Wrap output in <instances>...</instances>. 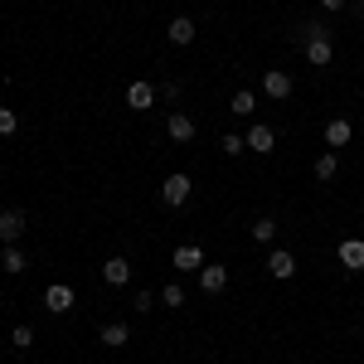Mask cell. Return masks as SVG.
Here are the masks:
<instances>
[{
    "label": "cell",
    "instance_id": "cell-1",
    "mask_svg": "<svg viewBox=\"0 0 364 364\" xmlns=\"http://www.w3.org/2000/svg\"><path fill=\"white\" fill-rule=\"evenodd\" d=\"M190 190H195V185H190V175H180V170H175V175H166V185H161V199H166L170 209H180V204L190 199Z\"/></svg>",
    "mask_w": 364,
    "mask_h": 364
},
{
    "label": "cell",
    "instance_id": "cell-2",
    "mask_svg": "<svg viewBox=\"0 0 364 364\" xmlns=\"http://www.w3.org/2000/svg\"><path fill=\"white\" fill-rule=\"evenodd\" d=\"M336 257H340L345 272H364V238H345L336 248Z\"/></svg>",
    "mask_w": 364,
    "mask_h": 364
},
{
    "label": "cell",
    "instance_id": "cell-3",
    "mask_svg": "<svg viewBox=\"0 0 364 364\" xmlns=\"http://www.w3.org/2000/svg\"><path fill=\"white\" fill-rule=\"evenodd\" d=\"M199 287H204L209 296H219V291L228 287V267L224 262H204V267H199Z\"/></svg>",
    "mask_w": 364,
    "mask_h": 364
},
{
    "label": "cell",
    "instance_id": "cell-4",
    "mask_svg": "<svg viewBox=\"0 0 364 364\" xmlns=\"http://www.w3.org/2000/svg\"><path fill=\"white\" fill-rule=\"evenodd\" d=\"M262 92H267V97H277V102H287V97H291V73L267 68V73H262Z\"/></svg>",
    "mask_w": 364,
    "mask_h": 364
},
{
    "label": "cell",
    "instance_id": "cell-5",
    "mask_svg": "<svg viewBox=\"0 0 364 364\" xmlns=\"http://www.w3.org/2000/svg\"><path fill=\"white\" fill-rule=\"evenodd\" d=\"M243 141H248L252 156H272V151H277V132H272V127H252Z\"/></svg>",
    "mask_w": 364,
    "mask_h": 364
},
{
    "label": "cell",
    "instance_id": "cell-6",
    "mask_svg": "<svg viewBox=\"0 0 364 364\" xmlns=\"http://www.w3.org/2000/svg\"><path fill=\"white\" fill-rule=\"evenodd\" d=\"M44 306H49V316H63V311H73V287L54 282V287L44 291Z\"/></svg>",
    "mask_w": 364,
    "mask_h": 364
},
{
    "label": "cell",
    "instance_id": "cell-7",
    "mask_svg": "<svg viewBox=\"0 0 364 364\" xmlns=\"http://www.w3.org/2000/svg\"><path fill=\"white\" fill-rule=\"evenodd\" d=\"M267 272H272L277 282H291V277H296V257H291L287 248H277L272 257H267Z\"/></svg>",
    "mask_w": 364,
    "mask_h": 364
},
{
    "label": "cell",
    "instance_id": "cell-8",
    "mask_svg": "<svg viewBox=\"0 0 364 364\" xmlns=\"http://www.w3.org/2000/svg\"><path fill=\"white\" fill-rule=\"evenodd\" d=\"M102 282H107V287H127V282H132V262H127V257H107V262H102Z\"/></svg>",
    "mask_w": 364,
    "mask_h": 364
},
{
    "label": "cell",
    "instance_id": "cell-9",
    "mask_svg": "<svg viewBox=\"0 0 364 364\" xmlns=\"http://www.w3.org/2000/svg\"><path fill=\"white\" fill-rule=\"evenodd\" d=\"M20 233H25V214L20 209H5L0 214V243H20Z\"/></svg>",
    "mask_w": 364,
    "mask_h": 364
},
{
    "label": "cell",
    "instance_id": "cell-10",
    "mask_svg": "<svg viewBox=\"0 0 364 364\" xmlns=\"http://www.w3.org/2000/svg\"><path fill=\"white\" fill-rule=\"evenodd\" d=\"M306 58L316 63V68H331V58H336V44H331V34L311 39V44H306Z\"/></svg>",
    "mask_w": 364,
    "mask_h": 364
},
{
    "label": "cell",
    "instance_id": "cell-11",
    "mask_svg": "<svg viewBox=\"0 0 364 364\" xmlns=\"http://www.w3.org/2000/svg\"><path fill=\"white\" fill-rule=\"evenodd\" d=\"M170 262H175V267H180V272H199V267H204V252H199L195 243H180V248H175V257H170Z\"/></svg>",
    "mask_w": 364,
    "mask_h": 364
},
{
    "label": "cell",
    "instance_id": "cell-12",
    "mask_svg": "<svg viewBox=\"0 0 364 364\" xmlns=\"http://www.w3.org/2000/svg\"><path fill=\"white\" fill-rule=\"evenodd\" d=\"M166 132H170V141H195V117L190 112H170Z\"/></svg>",
    "mask_w": 364,
    "mask_h": 364
},
{
    "label": "cell",
    "instance_id": "cell-13",
    "mask_svg": "<svg viewBox=\"0 0 364 364\" xmlns=\"http://www.w3.org/2000/svg\"><path fill=\"white\" fill-rule=\"evenodd\" d=\"M151 102H156V87L151 83H132L127 87V107H132V112H146Z\"/></svg>",
    "mask_w": 364,
    "mask_h": 364
},
{
    "label": "cell",
    "instance_id": "cell-14",
    "mask_svg": "<svg viewBox=\"0 0 364 364\" xmlns=\"http://www.w3.org/2000/svg\"><path fill=\"white\" fill-rule=\"evenodd\" d=\"M166 34H170V44H195V20L190 15H175Z\"/></svg>",
    "mask_w": 364,
    "mask_h": 364
},
{
    "label": "cell",
    "instance_id": "cell-15",
    "mask_svg": "<svg viewBox=\"0 0 364 364\" xmlns=\"http://www.w3.org/2000/svg\"><path fill=\"white\" fill-rule=\"evenodd\" d=\"M350 136H355V132H350V122H345V117L326 122V146H350Z\"/></svg>",
    "mask_w": 364,
    "mask_h": 364
},
{
    "label": "cell",
    "instance_id": "cell-16",
    "mask_svg": "<svg viewBox=\"0 0 364 364\" xmlns=\"http://www.w3.org/2000/svg\"><path fill=\"white\" fill-rule=\"evenodd\" d=\"M0 267H5L10 277H20V272H25L29 262H25V252L15 248V243H5V252H0Z\"/></svg>",
    "mask_w": 364,
    "mask_h": 364
},
{
    "label": "cell",
    "instance_id": "cell-17",
    "mask_svg": "<svg viewBox=\"0 0 364 364\" xmlns=\"http://www.w3.org/2000/svg\"><path fill=\"white\" fill-rule=\"evenodd\" d=\"M102 345H107V350H122V345H127V340H132V331H127V326H122V321H112V326H102Z\"/></svg>",
    "mask_w": 364,
    "mask_h": 364
},
{
    "label": "cell",
    "instance_id": "cell-18",
    "mask_svg": "<svg viewBox=\"0 0 364 364\" xmlns=\"http://www.w3.org/2000/svg\"><path fill=\"white\" fill-rule=\"evenodd\" d=\"M228 112H233V117H252V112H257V97H252L248 87H243V92H233V102H228Z\"/></svg>",
    "mask_w": 364,
    "mask_h": 364
},
{
    "label": "cell",
    "instance_id": "cell-19",
    "mask_svg": "<svg viewBox=\"0 0 364 364\" xmlns=\"http://www.w3.org/2000/svg\"><path fill=\"white\" fill-rule=\"evenodd\" d=\"M336 170H340V161L326 151V156H316V180H336Z\"/></svg>",
    "mask_w": 364,
    "mask_h": 364
},
{
    "label": "cell",
    "instance_id": "cell-20",
    "mask_svg": "<svg viewBox=\"0 0 364 364\" xmlns=\"http://www.w3.org/2000/svg\"><path fill=\"white\" fill-rule=\"evenodd\" d=\"M219 151H224V156H243V151H248V141L238 136V132H228V136L219 141Z\"/></svg>",
    "mask_w": 364,
    "mask_h": 364
},
{
    "label": "cell",
    "instance_id": "cell-21",
    "mask_svg": "<svg viewBox=\"0 0 364 364\" xmlns=\"http://www.w3.org/2000/svg\"><path fill=\"white\" fill-rule=\"evenodd\" d=\"M252 238H257V243H272V238H277V224H272V219H257V224H252Z\"/></svg>",
    "mask_w": 364,
    "mask_h": 364
},
{
    "label": "cell",
    "instance_id": "cell-22",
    "mask_svg": "<svg viewBox=\"0 0 364 364\" xmlns=\"http://www.w3.org/2000/svg\"><path fill=\"white\" fill-rule=\"evenodd\" d=\"M15 127H20L15 107H0V136H15Z\"/></svg>",
    "mask_w": 364,
    "mask_h": 364
},
{
    "label": "cell",
    "instance_id": "cell-23",
    "mask_svg": "<svg viewBox=\"0 0 364 364\" xmlns=\"http://www.w3.org/2000/svg\"><path fill=\"white\" fill-rule=\"evenodd\" d=\"M15 350H29V345H34V331H29V326H15Z\"/></svg>",
    "mask_w": 364,
    "mask_h": 364
},
{
    "label": "cell",
    "instance_id": "cell-24",
    "mask_svg": "<svg viewBox=\"0 0 364 364\" xmlns=\"http://www.w3.org/2000/svg\"><path fill=\"white\" fill-rule=\"evenodd\" d=\"M161 301L175 311V306H185V291H180V287H166V291H161Z\"/></svg>",
    "mask_w": 364,
    "mask_h": 364
},
{
    "label": "cell",
    "instance_id": "cell-25",
    "mask_svg": "<svg viewBox=\"0 0 364 364\" xmlns=\"http://www.w3.org/2000/svg\"><path fill=\"white\" fill-rule=\"evenodd\" d=\"M132 306H136V311H151V306H156V296H151V291H136V296H132Z\"/></svg>",
    "mask_w": 364,
    "mask_h": 364
},
{
    "label": "cell",
    "instance_id": "cell-26",
    "mask_svg": "<svg viewBox=\"0 0 364 364\" xmlns=\"http://www.w3.org/2000/svg\"><path fill=\"white\" fill-rule=\"evenodd\" d=\"M321 5H326V10H345L350 0H321Z\"/></svg>",
    "mask_w": 364,
    "mask_h": 364
},
{
    "label": "cell",
    "instance_id": "cell-27",
    "mask_svg": "<svg viewBox=\"0 0 364 364\" xmlns=\"http://www.w3.org/2000/svg\"><path fill=\"white\" fill-rule=\"evenodd\" d=\"M0 345H5V336H0Z\"/></svg>",
    "mask_w": 364,
    "mask_h": 364
}]
</instances>
